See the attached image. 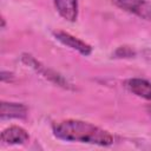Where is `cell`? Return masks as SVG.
<instances>
[{
  "mask_svg": "<svg viewBox=\"0 0 151 151\" xmlns=\"http://www.w3.org/2000/svg\"><path fill=\"white\" fill-rule=\"evenodd\" d=\"M0 78H1V81H9V80H12L13 79V73H11V72H6V71H2L1 72V76H0Z\"/></svg>",
  "mask_w": 151,
  "mask_h": 151,
  "instance_id": "obj_10",
  "label": "cell"
},
{
  "mask_svg": "<svg viewBox=\"0 0 151 151\" xmlns=\"http://www.w3.org/2000/svg\"><path fill=\"white\" fill-rule=\"evenodd\" d=\"M114 55H116V58H130V57L134 55V52L132 48H130L127 46H120L114 52Z\"/></svg>",
  "mask_w": 151,
  "mask_h": 151,
  "instance_id": "obj_9",
  "label": "cell"
},
{
  "mask_svg": "<svg viewBox=\"0 0 151 151\" xmlns=\"http://www.w3.org/2000/svg\"><path fill=\"white\" fill-rule=\"evenodd\" d=\"M125 87L137 97L151 101V81L142 78H131L125 81Z\"/></svg>",
  "mask_w": 151,
  "mask_h": 151,
  "instance_id": "obj_7",
  "label": "cell"
},
{
  "mask_svg": "<svg viewBox=\"0 0 151 151\" xmlns=\"http://www.w3.org/2000/svg\"><path fill=\"white\" fill-rule=\"evenodd\" d=\"M21 60L24 61V64H26L27 66H29L31 68H33L38 74H40L41 77H44L45 79L50 80L51 83L63 87V88H67V90H73V86L57 71L48 68L47 66L42 65L40 61H38L35 58H33L31 54H22L21 55Z\"/></svg>",
  "mask_w": 151,
  "mask_h": 151,
  "instance_id": "obj_2",
  "label": "cell"
},
{
  "mask_svg": "<svg viewBox=\"0 0 151 151\" xmlns=\"http://www.w3.org/2000/svg\"><path fill=\"white\" fill-rule=\"evenodd\" d=\"M57 12L65 20L73 22L78 18V0H54Z\"/></svg>",
  "mask_w": 151,
  "mask_h": 151,
  "instance_id": "obj_8",
  "label": "cell"
},
{
  "mask_svg": "<svg viewBox=\"0 0 151 151\" xmlns=\"http://www.w3.org/2000/svg\"><path fill=\"white\" fill-rule=\"evenodd\" d=\"M146 111H147V113H149V116H150V117H151V105H150V106H147V107H146Z\"/></svg>",
  "mask_w": 151,
  "mask_h": 151,
  "instance_id": "obj_11",
  "label": "cell"
},
{
  "mask_svg": "<svg viewBox=\"0 0 151 151\" xmlns=\"http://www.w3.org/2000/svg\"><path fill=\"white\" fill-rule=\"evenodd\" d=\"M112 2L125 12L151 21V2L147 0H112Z\"/></svg>",
  "mask_w": 151,
  "mask_h": 151,
  "instance_id": "obj_3",
  "label": "cell"
},
{
  "mask_svg": "<svg viewBox=\"0 0 151 151\" xmlns=\"http://www.w3.org/2000/svg\"><path fill=\"white\" fill-rule=\"evenodd\" d=\"M28 139H29L28 132L25 129L17 125L9 126L1 132V142H4L5 144L19 145V144H25L26 142H28Z\"/></svg>",
  "mask_w": 151,
  "mask_h": 151,
  "instance_id": "obj_6",
  "label": "cell"
},
{
  "mask_svg": "<svg viewBox=\"0 0 151 151\" xmlns=\"http://www.w3.org/2000/svg\"><path fill=\"white\" fill-rule=\"evenodd\" d=\"M53 35L63 45H65V46L77 51V52H79L81 55L87 57V55H90L92 53V47L88 44H86L85 41L76 38V37H73L72 34H70V33H67L65 31H54Z\"/></svg>",
  "mask_w": 151,
  "mask_h": 151,
  "instance_id": "obj_4",
  "label": "cell"
},
{
  "mask_svg": "<svg viewBox=\"0 0 151 151\" xmlns=\"http://www.w3.org/2000/svg\"><path fill=\"white\" fill-rule=\"evenodd\" d=\"M28 114V109L21 103H7L1 101L0 104V117L1 119H25Z\"/></svg>",
  "mask_w": 151,
  "mask_h": 151,
  "instance_id": "obj_5",
  "label": "cell"
},
{
  "mask_svg": "<svg viewBox=\"0 0 151 151\" xmlns=\"http://www.w3.org/2000/svg\"><path fill=\"white\" fill-rule=\"evenodd\" d=\"M5 27V18H1V28Z\"/></svg>",
  "mask_w": 151,
  "mask_h": 151,
  "instance_id": "obj_12",
  "label": "cell"
},
{
  "mask_svg": "<svg viewBox=\"0 0 151 151\" xmlns=\"http://www.w3.org/2000/svg\"><path fill=\"white\" fill-rule=\"evenodd\" d=\"M54 137L65 142H80L99 146H109L113 143L112 134L88 122L66 119L52 125Z\"/></svg>",
  "mask_w": 151,
  "mask_h": 151,
  "instance_id": "obj_1",
  "label": "cell"
}]
</instances>
